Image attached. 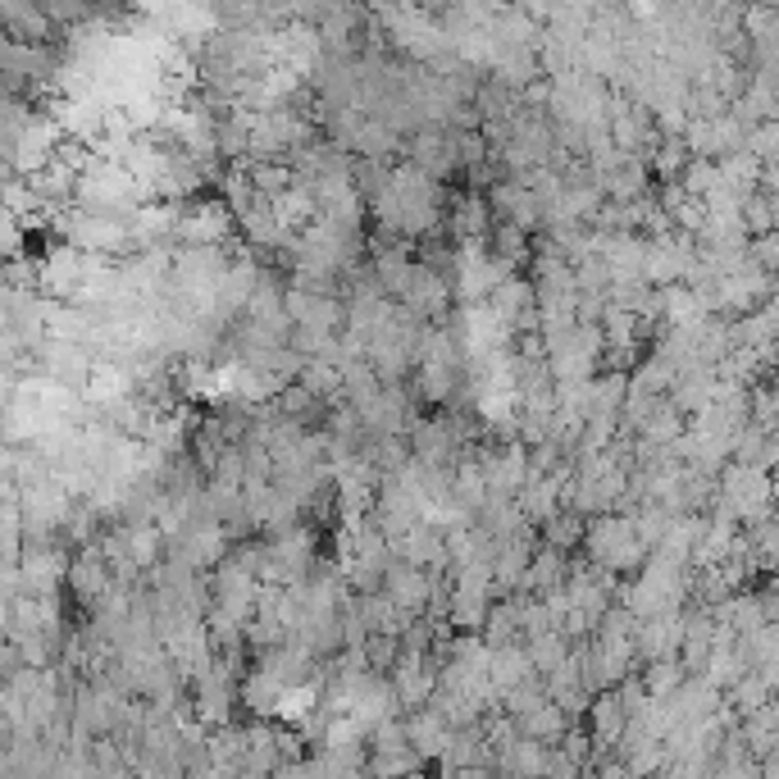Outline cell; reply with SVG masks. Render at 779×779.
Here are the masks:
<instances>
[{
    "label": "cell",
    "mask_w": 779,
    "mask_h": 779,
    "mask_svg": "<svg viewBox=\"0 0 779 779\" xmlns=\"http://www.w3.org/2000/svg\"><path fill=\"white\" fill-rule=\"evenodd\" d=\"M533 674V661H529V648L524 643H511V648H497L493 652V665H489V679L493 689L506 698L515 684H524V679Z\"/></svg>",
    "instance_id": "8"
},
{
    "label": "cell",
    "mask_w": 779,
    "mask_h": 779,
    "mask_svg": "<svg viewBox=\"0 0 779 779\" xmlns=\"http://www.w3.org/2000/svg\"><path fill=\"white\" fill-rule=\"evenodd\" d=\"M393 556L406 561V565H420V570H447L452 574V556H447V533L433 529V524H415L406 539L393 543Z\"/></svg>",
    "instance_id": "4"
},
{
    "label": "cell",
    "mask_w": 779,
    "mask_h": 779,
    "mask_svg": "<svg viewBox=\"0 0 779 779\" xmlns=\"http://www.w3.org/2000/svg\"><path fill=\"white\" fill-rule=\"evenodd\" d=\"M752 265L766 269V274H779V228L752 241Z\"/></svg>",
    "instance_id": "17"
},
{
    "label": "cell",
    "mask_w": 779,
    "mask_h": 779,
    "mask_svg": "<svg viewBox=\"0 0 779 779\" xmlns=\"http://www.w3.org/2000/svg\"><path fill=\"white\" fill-rule=\"evenodd\" d=\"M233 237H237V215L224 197H201L178 206L174 241H183V247H228Z\"/></svg>",
    "instance_id": "2"
},
{
    "label": "cell",
    "mask_w": 779,
    "mask_h": 779,
    "mask_svg": "<svg viewBox=\"0 0 779 779\" xmlns=\"http://www.w3.org/2000/svg\"><path fill=\"white\" fill-rule=\"evenodd\" d=\"M406 739H411V748L424 757V761H443L447 757V748H452V739H456V729L437 716L433 707H424V711H411L406 716Z\"/></svg>",
    "instance_id": "6"
},
{
    "label": "cell",
    "mask_w": 779,
    "mask_h": 779,
    "mask_svg": "<svg viewBox=\"0 0 779 779\" xmlns=\"http://www.w3.org/2000/svg\"><path fill=\"white\" fill-rule=\"evenodd\" d=\"M483 643H489L493 652H497V648H511V643H524V629H520V598L493 607L489 624H483Z\"/></svg>",
    "instance_id": "11"
},
{
    "label": "cell",
    "mask_w": 779,
    "mask_h": 779,
    "mask_svg": "<svg viewBox=\"0 0 779 779\" xmlns=\"http://www.w3.org/2000/svg\"><path fill=\"white\" fill-rule=\"evenodd\" d=\"M383 593L393 598L402 611L424 615V611H428V598H433V574H428V570H420V565L397 561L393 570H387V579H383Z\"/></svg>",
    "instance_id": "5"
},
{
    "label": "cell",
    "mask_w": 779,
    "mask_h": 779,
    "mask_svg": "<svg viewBox=\"0 0 779 779\" xmlns=\"http://www.w3.org/2000/svg\"><path fill=\"white\" fill-rule=\"evenodd\" d=\"M561 752L570 761H579V766H593V734H583V729L574 724L570 734H565V743H561Z\"/></svg>",
    "instance_id": "18"
},
{
    "label": "cell",
    "mask_w": 779,
    "mask_h": 779,
    "mask_svg": "<svg viewBox=\"0 0 779 779\" xmlns=\"http://www.w3.org/2000/svg\"><path fill=\"white\" fill-rule=\"evenodd\" d=\"M607 310H611L607 297H593V292H583V297H579V324H602Z\"/></svg>",
    "instance_id": "19"
},
{
    "label": "cell",
    "mask_w": 779,
    "mask_h": 779,
    "mask_svg": "<svg viewBox=\"0 0 779 779\" xmlns=\"http://www.w3.org/2000/svg\"><path fill=\"white\" fill-rule=\"evenodd\" d=\"M583 556L602 570L629 574V570H643L652 552L639 543L634 515H598L589 520V533H583Z\"/></svg>",
    "instance_id": "1"
},
{
    "label": "cell",
    "mask_w": 779,
    "mask_h": 779,
    "mask_svg": "<svg viewBox=\"0 0 779 779\" xmlns=\"http://www.w3.org/2000/svg\"><path fill=\"white\" fill-rule=\"evenodd\" d=\"M770 210H775V228H779V191H775V197H770Z\"/></svg>",
    "instance_id": "21"
},
{
    "label": "cell",
    "mask_w": 779,
    "mask_h": 779,
    "mask_svg": "<svg viewBox=\"0 0 779 779\" xmlns=\"http://www.w3.org/2000/svg\"><path fill=\"white\" fill-rule=\"evenodd\" d=\"M570 729H574V720H570V716H565L556 702H548V707H539L533 716H524V720H520V734H524V739H533V743H543V748H561Z\"/></svg>",
    "instance_id": "7"
},
{
    "label": "cell",
    "mask_w": 779,
    "mask_h": 779,
    "mask_svg": "<svg viewBox=\"0 0 779 779\" xmlns=\"http://www.w3.org/2000/svg\"><path fill=\"white\" fill-rule=\"evenodd\" d=\"M452 493H456V502H461L470 515H479L483 506H489V479H483V470H479L474 456H465V461L452 470Z\"/></svg>",
    "instance_id": "10"
},
{
    "label": "cell",
    "mask_w": 779,
    "mask_h": 779,
    "mask_svg": "<svg viewBox=\"0 0 779 779\" xmlns=\"http://www.w3.org/2000/svg\"><path fill=\"white\" fill-rule=\"evenodd\" d=\"M643 684L652 693V702H670L679 693V684H684V665H674V661H652L643 670Z\"/></svg>",
    "instance_id": "15"
},
{
    "label": "cell",
    "mask_w": 779,
    "mask_h": 779,
    "mask_svg": "<svg viewBox=\"0 0 779 779\" xmlns=\"http://www.w3.org/2000/svg\"><path fill=\"white\" fill-rule=\"evenodd\" d=\"M761 183H766V191L775 197V191H779V165H766V169H761Z\"/></svg>",
    "instance_id": "20"
},
{
    "label": "cell",
    "mask_w": 779,
    "mask_h": 779,
    "mask_svg": "<svg viewBox=\"0 0 779 779\" xmlns=\"http://www.w3.org/2000/svg\"><path fill=\"white\" fill-rule=\"evenodd\" d=\"M529 648V661H533V674H552V670H561L565 661H570V652H574V643L561 634V629H556V634H543V639H529L524 643Z\"/></svg>",
    "instance_id": "12"
},
{
    "label": "cell",
    "mask_w": 779,
    "mask_h": 779,
    "mask_svg": "<svg viewBox=\"0 0 779 779\" xmlns=\"http://www.w3.org/2000/svg\"><path fill=\"white\" fill-rule=\"evenodd\" d=\"M489 306H493V315H502V319L515 328V319H520L524 310L539 306V287H533L529 274H520V278H511V283H502V287L493 292Z\"/></svg>",
    "instance_id": "9"
},
{
    "label": "cell",
    "mask_w": 779,
    "mask_h": 779,
    "mask_svg": "<svg viewBox=\"0 0 779 779\" xmlns=\"http://www.w3.org/2000/svg\"><path fill=\"white\" fill-rule=\"evenodd\" d=\"M574 278H579V292H593V297H607V292L615 287V274H611L607 256H583L574 265Z\"/></svg>",
    "instance_id": "16"
},
{
    "label": "cell",
    "mask_w": 779,
    "mask_h": 779,
    "mask_svg": "<svg viewBox=\"0 0 779 779\" xmlns=\"http://www.w3.org/2000/svg\"><path fill=\"white\" fill-rule=\"evenodd\" d=\"M210 589H215V607H224L233 620H241V624L256 620V598H260L265 583L252 570H241L233 556L210 574Z\"/></svg>",
    "instance_id": "3"
},
{
    "label": "cell",
    "mask_w": 779,
    "mask_h": 779,
    "mask_svg": "<svg viewBox=\"0 0 779 779\" xmlns=\"http://www.w3.org/2000/svg\"><path fill=\"white\" fill-rule=\"evenodd\" d=\"M583 533H589V520H583L579 511H561L556 520H548L543 543H548V548H561V552L574 556V548H583Z\"/></svg>",
    "instance_id": "14"
},
{
    "label": "cell",
    "mask_w": 779,
    "mask_h": 779,
    "mask_svg": "<svg viewBox=\"0 0 779 779\" xmlns=\"http://www.w3.org/2000/svg\"><path fill=\"white\" fill-rule=\"evenodd\" d=\"M552 702V693H548V679L543 674H529L524 684H515L506 698H502V711L506 716H515V720H524V716H533L539 707H548Z\"/></svg>",
    "instance_id": "13"
},
{
    "label": "cell",
    "mask_w": 779,
    "mask_h": 779,
    "mask_svg": "<svg viewBox=\"0 0 779 779\" xmlns=\"http://www.w3.org/2000/svg\"><path fill=\"white\" fill-rule=\"evenodd\" d=\"M583 779H602V775H598V770H593V766H589V770H583Z\"/></svg>",
    "instance_id": "22"
}]
</instances>
